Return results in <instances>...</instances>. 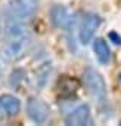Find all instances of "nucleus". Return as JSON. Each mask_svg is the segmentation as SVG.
I'll return each instance as SVG.
<instances>
[{
	"mask_svg": "<svg viewBox=\"0 0 121 126\" xmlns=\"http://www.w3.org/2000/svg\"><path fill=\"white\" fill-rule=\"evenodd\" d=\"M83 82H84V86L87 88L89 94L97 102L106 101V83L99 71H96L92 67H87L83 71Z\"/></svg>",
	"mask_w": 121,
	"mask_h": 126,
	"instance_id": "1",
	"label": "nucleus"
},
{
	"mask_svg": "<svg viewBox=\"0 0 121 126\" xmlns=\"http://www.w3.org/2000/svg\"><path fill=\"white\" fill-rule=\"evenodd\" d=\"M30 45H31V42L27 34L11 37V40L5 45V47L2 50V56L5 61H9V62L18 61L28 52Z\"/></svg>",
	"mask_w": 121,
	"mask_h": 126,
	"instance_id": "2",
	"label": "nucleus"
},
{
	"mask_svg": "<svg viewBox=\"0 0 121 126\" xmlns=\"http://www.w3.org/2000/svg\"><path fill=\"white\" fill-rule=\"evenodd\" d=\"M27 113H28V117L34 123L41 125V123H44L49 119L50 108H49V105L43 99L36 98V96H31L27 101Z\"/></svg>",
	"mask_w": 121,
	"mask_h": 126,
	"instance_id": "3",
	"label": "nucleus"
},
{
	"mask_svg": "<svg viewBox=\"0 0 121 126\" xmlns=\"http://www.w3.org/2000/svg\"><path fill=\"white\" fill-rule=\"evenodd\" d=\"M99 25H100V18L96 14H87L81 22V27H80V33H78L80 42L83 45H89L93 40L95 33L99 28Z\"/></svg>",
	"mask_w": 121,
	"mask_h": 126,
	"instance_id": "4",
	"label": "nucleus"
},
{
	"mask_svg": "<svg viewBox=\"0 0 121 126\" xmlns=\"http://www.w3.org/2000/svg\"><path fill=\"white\" fill-rule=\"evenodd\" d=\"M9 6L12 9V14L25 19L36 14L38 8V0H9Z\"/></svg>",
	"mask_w": 121,
	"mask_h": 126,
	"instance_id": "5",
	"label": "nucleus"
},
{
	"mask_svg": "<svg viewBox=\"0 0 121 126\" xmlns=\"http://www.w3.org/2000/svg\"><path fill=\"white\" fill-rule=\"evenodd\" d=\"M50 19H52V24L60 30H67L73 24V16L70 15L68 9L62 5H55L50 9Z\"/></svg>",
	"mask_w": 121,
	"mask_h": 126,
	"instance_id": "6",
	"label": "nucleus"
},
{
	"mask_svg": "<svg viewBox=\"0 0 121 126\" xmlns=\"http://www.w3.org/2000/svg\"><path fill=\"white\" fill-rule=\"evenodd\" d=\"M89 122H90V108L87 104L77 105L65 117V123L68 126H83V125H87Z\"/></svg>",
	"mask_w": 121,
	"mask_h": 126,
	"instance_id": "7",
	"label": "nucleus"
},
{
	"mask_svg": "<svg viewBox=\"0 0 121 126\" xmlns=\"http://www.w3.org/2000/svg\"><path fill=\"white\" fill-rule=\"evenodd\" d=\"M0 107L8 116H15L21 110V101L13 95L5 94V95H0Z\"/></svg>",
	"mask_w": 121,
	"mask_h": 126,
	"instance_id": "8",
	"label": "nucleus"
},
{
	"mask_svg": "<svg viewBox=\"0 0 121 126\" xmlns=\"http://www.w3.org/2000/svg\"><path fill=\"white\" fill-rule=\"evenodd\" d=\"M93 52L97 58V61L100 64H108L109 59H111V50L108 43L103 39H96L93 40Z\"/></svg>",
	"mask_w": 121,
	"mask_h": 126,
	"instance_id": "9",
	"label": "nucleus"
},
{
	"mask_svg": "<svg viewBox=\"0 0 121 126\" xmlns=\"http://www.w3.org/2000/svg\"><path fill=\"white\" fill-rule=\"evenodd\" d=\"M22 18H19L16 15V19L9 18L6 21V34L9 37H16V36H22L25 34V25L21 22Z\"/></svg>",
	"mask_w": 121,
	"mask_h": 126,
	"instance_id": "10",
	"label": "nucleus"
},
{
	"mask_svg": "<svg viewBox=\"0 0 121 126\" xmlns=\"http://www.w3.org/2000/svg\"><path fill=\"white\" fill-rule=\"evenodd\" d=\"M49 74H50V65L49 64H43L37 70V83H38V86H44L46 85Z\"/></svg>",
	"mask_w": 121,
	"mask_h": 126,
	"instance_id": "11",
	"label": "nucleus"
},
{
	"mask_svg": "<svg viewBox=\"0 0 121 126\" xmlns=\"http://www.w3.org/2000/svg\"><path fill=\"white\" fill-rule=\"evenodd\" d=\"M109 37H112V39H114V43H117V45H120V43H121V39H120V37H117V36H115V33H111V34H109Z\"/></svg>",
	"mask_w": 121,
	"mask_h": 126,
	"instance_id": "12",
	"label": "nucleus"
},
{
	"mask_svg": "<svg viewBox=\"0 0 121 126\" xmlns=\"http://www.w3.org/2000/svg\"><path fill=\"white\" fill-rule=\"evenodd\" d=\"M3 117H5V111L2 110V107H0V122H3Z\"/></svg>",
	"mask_w": 121,
	"mask_h": 126,
	"instance_id": "13",
	"label": "nucleus"
},
{
	"mask_svg": "<svg viewBox=\"0 0 121 126\" xmlns=\"http://www.w3.org/2000/svg\"><path fill=\"white\" fill-rule=\"evenodd\" d=\"M0 76H2V68H0Z\"/></svg>",
	"mask_w": 121,
	"mask_h": 126,
	"instance_id": "14",
	"label": "nucleus"
}]
</instances>
